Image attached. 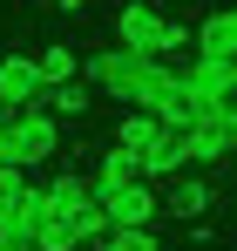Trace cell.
Returning <instances> with one entry per match:
<instances>
[{"label":"cell","instance_id":"obj_18","mask_svg":"<svg viewBox=\"0 0 237 251\" xmlns=\"http://www.w3.org/2000/svg\"><path fill=\"white\" fill-rule=\"evenodd\" d=\"M14 116H21V109H14V102H7V95H0V123H14Z\"/></svg>","mask_w":237,"mask_h":251},{"label":"cell","instance_id":"obj_10","mask_svg":"<svg viewBox=\"0 0 237 251\" xmlns=\"http://www.w3.org/2000/svg\"><path fill=\"white\" fill-rule=\"evenodd\" d=\"M41 197H47V210H54V217H75V210L95 197V176H81V170H61V176H47V183H41Z\"/></svg>","mask_w":237,"mask_h":251},{"label":"cell","instance_id":"obj_17","mask_svg":"<svg viewBox=\"0 0 237 251\" xmlns=\"http://www.w3.org/2000/svg\"><path fill=\"white\" fill-rule=\"evenodd\" d=\"M95 251H163V238L156 231H109Z\"/></svg>","mask_w":237,"mask_h":251},{"label":"cell","instance_id":"obj_5","mask_svg":"<svg viewBox=\"0 0 237 251\" xmlns=\"http://www.w3.org/2000/svg\"><path fill=\"white\" fill-rule=\"evenodd\" d=\"M163 7L149 0H116V48H136V54H156L163 48Z\"/></svg>","mask_w":237,"mask_h":251},{"label":"cell","instance_id":"obj_6","mask_svg":"<svg viewBox=\"0 0 237 251\" xmlns=\"http://www.w3.org/2000/svg\"><path fill=\"white\" fill-rule=\"evenodd\" d=\"M183 150H190V163H224V156H237V116H197V123L183 129Z\"/></svg>","mask_w":237,"mask_h":251},{"label":"cell","instance_id":"obj_19","mask_svg":"<svg viewBox=\"0 0 237 251\" xmlns=\"http://www.w3.org/2000/svg\"><path fill=\"white\" fill-rule=\"evenodd\" d=\"M47 7H61V14H81V0H47Z\"/></svg>","mask_w":237,"mask_h":251},{"label":"cell","instance_id":"obj_7","mask_svg":"<svg viewBox=\"0 0 237 251\" xmlns=\"http://www.w3.org/2000/svg\"><path fill=\"white\" fill-rule=\"evenodd\" d=\"M0 95L14 109H34L41 95H47V75H41L34 54H0Z\"/></svg>","mask_w":237,"mask_h":251},{"label":"cell","instance_id":"obj_13","mask_svg":"<svg viewBox=\"0 0 237 251\" xmlns=\"http://www.w3.org/2000/svg\"><path fill=\"white\" fill-rule=\"evenodd\" d=\"M163 136V123L149 116V109H122V123H116V150H136V156H149V143Z\"/></svg>","mask_w":237,"mask_h":251},{"label":"cell","instance_id":"obj_4","mask_svg":"<svg viewBox=\"0 0 237 251\" xmlns=\"http://www.w3.org/2000/svg\"><path fill=\"white\" fill-rule=\"evenodd\" d=\"M183 88L197 102V116H237V61H190L183 68Z\"/></svg>","mask_w":237,"mask_h":251},{"label":"cell","instance_id":"obj_12","mask_svg":"<svg viewBox=\"0 0 237 251\" xmlns=\"http://www.w3.org/2000/svg\"><path fill=\"white\" fill-rule=\"evenodd\" d=\"M41 109H47V116H61V123H81V116H88V109H95V88L81 82H54L47 88V95H41Z\"/></svg>","mask_w":237,"mask_h":251},{"label":"cell","instance_id":"obj_8","mask_svg":"<svg viewBox=\"0 0 237 251\" xmlns=\"http://www.w3.org/2000/svg\"><path fill=\"white\" fill-rule=\"evenodd\" d=\"M203 61H237V7H217L197 21V41H190Z\"/></svg>","mask_w":237,"mask_h":251},{"label":"cell","instance_id":"obj_3","mask_svg":"<svg viewBox=\"0 0 237 251\" xmlns=\"http://www.w3.org/2000/svg\"><path fill=\"white\" fill-rule=\"evenodd\" d=\"M7 150H14V163L21 170H41L61 156V116H47V109H21L14 123H7Z\"/></svg>","mask_w":237,"mask_h":251},{"label":"cell","instance_id":"obj_11","mask_svg":"<svg viewBox=\"0 0 237 251\" xmlns=\"http://www.w3.org/2000/svg\"><path fill=\"white\" fill-rule=\"evenodd\" d=\"M190 170V150H183V129H163L156 143H149V156H142V176L163 183V176H183Z\"/></svg>","mask_w":237,"mask_h":251},{"label":"cell","instance_id":"obj_16","mask_svg":"<svg viewBox=\"0 0 237 251\" xmlns=\"http://www.w3.org/2000/svg\"><path fill=\"white\" fill-rule=\"evenodd\" d=\"M34 61H41V75H47V88H54V82H75V75H81V61H75V48H68V41H47Z\"/></svg>","mask_w":237,"mask_h":251},{"label":"cell","instance_id":"obj_14","mask_svg":"<svg viewBox=\"0 0 237 251\" xmlns=\"http://www.w3.org/2000/svg\"><path fill=\"white\" fill-rule=\"evenodd\" d=\"M136 176H142V156H136V150H116V143H109V150L95 156V183H136Z\"/></svg>","mask_w":237,"mask_h":251},{"label":"cell","instance_id":"obj_15","mask_svg":"<svg viewBox=\"0 0 237 251\" xmlns=\"http://www.w3.org/2000/svg\"><path fill=\"white\" fill-rule=\"evenodd\" d=\"M68 231H75V245H102V238H109L116 224H109V210H102V197H88V204H81L75 217H68Z\"/></svg>","mask_w":237,"mask_h":251},{"label":"cell","instance_id":"obj_9","mask_svg":"<svg viewBox=\"0 0 237 251\" xmlns=\"http://www.w3.org/2000/svg\"><path fill=\"white\" fill-rule=\"evenodd\" d=\"M210 204H217V190H210L203 176H176V183H163V217H176V224H197Z\"/></svg>","mask_w":237,"mask_h":251},{"label":"cell","instance_id":"obj_2","mask_svg":"<svg viewBox=\"0 0 237 251\" xmlns=\"http://www.w3.org/2000/svg\"><path fill=\"white\" fill-rule=\"evenodd\" d=\"M95 197H102L116 231H156V217H163V190L149 176H136V183H95Z\"/></svg>","mask_w":237,"mask_h":251},{"label":"cell","instance_id":"obj_1","mask_svg":"<svg viewBox=\"0 0 237 251\" xmlns=\"http://www.w3.org/2000/svg\"><path fill=\"white\" fill-rule=\"evenodd\" d=\"M163 54H136V48H102V54H81V82L95 95H116L122 109H142L149 82H156Z\"/></svg>","mask_w":237,"mask_h":251}]
</instances>
